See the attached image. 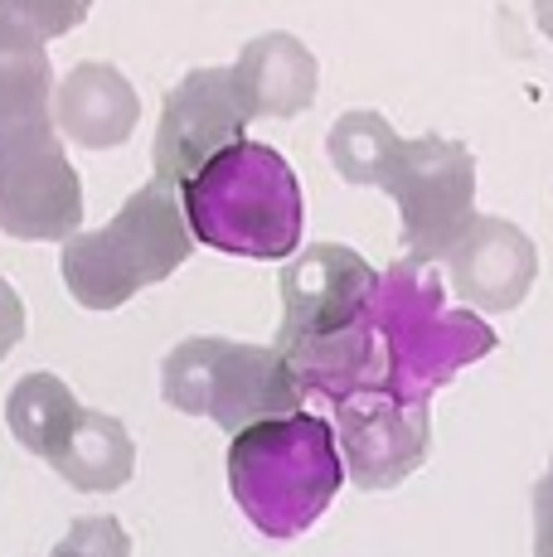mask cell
Returning <instances> with one entry per match:
<instances>
[{"instance_id":"9c48e42d","label":"cell","mask_w":553,"mask_h":557,"mask_svg":"<svg viewBox=\"0 0 553 557\" xmlns=\"http://www.w3.org/2000/svg\"><path fill=\"white\" fill-rule=\"evenodd\" d=\"M282 325H276V355L292 359L325 339L345 335L369 306L379 272L345 243H316L292 252L282 267Z\"/></svg>"},{"instance_id":"44dd1931","label":"cell","mask_w":553,"mask_h":557,"mask_svg":"<svg viewBox=\"0 0 553 557\" xmlns=\"http://www.w3.org/2000/svg\"><path fill=\"white\" fill-rule=\"evenodd\" d=\"M534 20H539V29L553 39V0H534Z\"/></svg>"},{"instance_id":"52a82bcc","label":"cell","mask_w":553,"mask_h":557,"mask_svg":"<svg viewBox=\"0 0 553 557\" xmlns=\"http://www.w3.org/2000/svg\"><path fill=\"white\" fill-rule=\"evenodd\" d=\"M384 189L398 203V238L413 262H442L476 219V156L462 141H403Z\"/></svg>"},{"instance_id":"3957f363","label":"cell","mask_w":553,"mask_h":557,"mask_svg":"<svg viewBox=\"0 0 553 557\" xmlns=\"http://www.w3.org/2000/svg\"><path fill=\"white\" fill-rule=\"evenodd\" d=\"M345 485L335 426L325 417L292 412L243 426L229 442V490L248 523L268 539L306 533Z\"/></svg>"},{"instance_id":"8992f818","label":"cell","mask_w":553,"mask_h":557,"mask_svg":"<svg viewBox=\"0 0 553 557\" xmlns=\"http://www.w3.org/2000/svg\"><path fill=\"white\" fill-rule=\"evenodd\" d=\"M5 422L29 456L49 460L83 495H112L132 480L136 446L116 417L93 412L54 373H25L5 398Z\"/></svg>"},{"instance_id":"e0dca14e","label":"cell","mask_w":553,"mask_h":557,"mask_svg":"<svg viewBox=\"0 0 553 557\" xmlns=\"http://www.w3.org/2000/svg\"><path fill=\"white\" fill-rule=\"evenodd\" d=\"M88 10H93V0H0V25L49 45V39L78 29L88 20Z\"/></svg>"},{"instance_id":"30bf717a","label":"cell","mask_w":553,"mask_h":557,"mask_svg":"<svg viewBox=\"0 0 553 557\" xmlns=\"http://www.w3.org/2000/svg\"><path fill=\"white\" fill-rule=\"evenodd\" d=\"M248 107L233 88L229 69H195L165 92L161 126H156V180L180 189L199 165H209L219 151L243 141Z\"/></svg>"},{"instance_id":"ba28073f","label":"cell","mask_w":553,"mask_h":557,"mask_svg":"<svg viewBox=\"0 0 553 557\" xmlns=\"http://www.w3.org/2000/svg\"><path fill=\"white\" fill-rule=\"evenodd\" d=\"M83 223V180L63 156L54 116L0 126V233L20 243H69Z\"/></svg>"},{"instance_id":"5b68a950","label":"cell","mask_w":553,"mask_h":557,"mask_svg":"<svg viewBox=\"0 0 553 557\" xmlns=\"http://www.w3.org/2000/svg\"><path fill=\"white\" fill-rule=\"evenodd\" d=\"M161 393L175 412L209 417L229 436L253 422L302 412L306 388L292 363L272 345H238V339H185L161 363Z\"/></svg>"},{"instance_id":"7c38bea8","label":"cell","mask_w":553,"mask_h":557,"mask_svg":"<svg viewBox=\"0 0 553 557\" xmlns=\"http://www.w3.org/2000/svg\"><path fill=\"white\" fill-rule=\"evenodd\" d=\"M446 272H452V292L466 306L486 310V315H505L534 286L539 252L529 243V233H519L515 223L476 213L471 228L446 252Z\"/></svg>"},{"instance_id":"7a4b0ae2","label":"cell","mask_w":553,"mask_h":557,"mask_svg":"<svg viewBox=\"0 0 553 557\" xmlns=\"http://www.w3.org/2000/svg\"><path fill=\"white\" fill-rule=\"evenodd\" d=\"M180 209L195 243L214 252L286 262L302 248L306 203L296 170L272 146L248 141V136L180 185Z\"/></svg>"},{"instance_id":"9a60e30c","label":"cell","mask_w":553,"mask_h":557,"mask_svg":"<svg viewBox=\"0 0 553 557\" xmlns=\"http://www.w3.org/2000/svg\"><path fill=\"white\" fill-rule=\"evenodd\" d=\"M54 116V63L39 39L0 25V126Z\"/></svg>"},{"instance_id":"8fae6325","label":"cell","mask_w":553,"mask_h":557,"mask_svg":"<svg viewBox=\"0 0 553 557\" xmlns=\"http://www.w3.org/2000/svg\"><path fill=\"white\" fill-rule=\"evenodd\" d=\"M335 442L359 490H393L428 460L432 403L349 398L335 403Z\"/></svg>"},{"instance_id":"277c9868","label":"cell","mask_w":553,"mask_h":557,"mask_svg":"<svg viewBox=\"0 0 553 557\" xmlns=\"http://www.w3.org/2000/svg\"><path fill=\"white\" fill-rule=\"evenodd\" d=\"M189 252H195V233L180 209V189L151 180L112 213V223L73 233L59 248V272L78 306L116 310L136 292L165 282L175 267H185Z\"/></svg>"},{"instance_id":"ac0fdd59","label":"cell","mask_w":553,"mask_h":557,"mask_svg":"<svg viewBox=\"0 0 553 557\" xmlns=\"http://www.w3.org/2000/svg\"><path fill=\"white\" fill-rule=\"evenodd\" d=\"M49 557H132V539L108 513H88V519H78L63 533Z\"/></svg>"},{"instance_id":"d6986e66","label":"cell","mask_w":553,"mask_h":557,"mask_svg":"<svg viewBox=\"0 0 553 557\" xmlns=\"http://www.w3.org/2000/svg\"><path fill=\"white\" fill-rule=\"evenodd\" d=\"M534 557H553V456L534 485Z\"/></svg>"},{"instance_id":"2e32d148","label":"cell","mask_w":553,"mask_h":557,"mask_svg":"<svg viewBox=\"0 0 553 557\" xmlns=\"http://www.w3.org/2000/svg\"><path fill=\"white\" fill-rule=\"evenodd\" d=\"M325 151H331V165L340 170V180H349V185L384 189L393 160H398V151H403V136L393 132V126L379 112H369V107H355V112H345L331 126V136H325Z\"/></svg>"},{"instance_id":"ffe728a7","label":"cell","mask_w":553,"mask_h":557,"mask_svg":"<svg viewBox=\"0 0 553 557\" xmlns=\"http://www.w3.org/2000/svg\"><path fill=\"white\" fill-rule=\"evenodd\" d=\"M20 339H25V306H20L15 286L0 276V359H5Z\"/></svg>"},{"instance_id":"4fadbf2b","label":"cell","mask_w":553,"mask_h":557,"mask_svg":"<svg viewBox=\"0 0 553 557\" xmlns=\"http://www.w3.org/2000/svg\"><path fill=\"white\" fill-rule=\"evenodd\" d=\"M136 122H142V98L112 63L88 59L54 83V132L83 151H112L132 141Z\"/></svg>"},{"instance_id":"6da1fadb","label":"cell","mask_w":553,"mask_h":557,"mask_svg":"<svg viewBox=\"0 0 553 557\" xmlns=\"http://www.w3.org/2000/svg\"><path fill=\"white\" fill-rule=\"evenodd\" d=\"M495 349V330L476 310H452L428 262L398 257L369 306L345 335L292 355L296 383L321 393L325 403L389 398V403H432L442 383H452L466 363Z\"/></svg>"},{"instance_id":"5bb4252c","label":"cell","mask_w":553,"mask_h":557,"mask_svg":"<svg viewBox=\"0 0 553 557\" xmlns=\"http://www.w3.org/2000/svg\"><path fill=\"white\" fill-rule=\"evenodd\" d=\"M233 88H238L248 116H302L316 102V53L296 35H258L243 45L238 63H233Z\"/></svg>"}]
</instances>
